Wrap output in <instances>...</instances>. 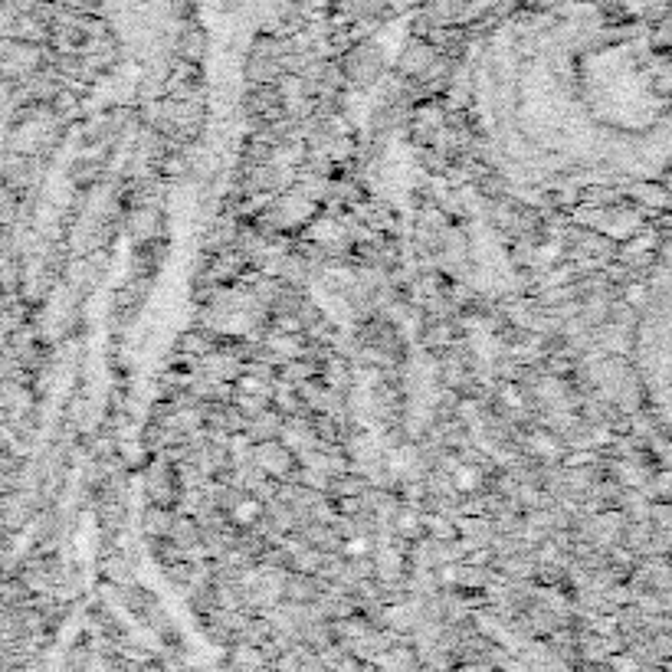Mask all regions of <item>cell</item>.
<instances>
[{"instance_id": "cell-1", "label": "cell", "mask_w": 672, "mask_h": 672, "mask_svg": "<svg viewBox=\"0 0 672 672\" xmlns=\"http://www.w3.org/2000/svg\"><path fill=\"white\" fill-rule=\"evenodd\" d=\"M482 125L515 178H650L672 155V69L620 33L522 30L482 60Z\"/></svg>"}, {"instance_id": "cell-2", "label": "cell", "mask_w": 672, "mask_h": 672, "mask_svg": "<svg viewBox=\"0 0 672 672\" xmlns=\"http://www.w3.org/2000/svg\"><path fill=\"white\" fill-rule=\"evenodd\" d=\"M640 377L650 407L672 436V233L656 259L640 318Z\"/></svg>"}]
</instances>
